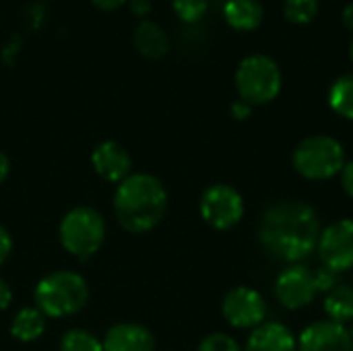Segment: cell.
<instances>
[{
    "instance_id": "obj_24",
    "label": "cell",
    "mask_w": 353,
    "mask_h": 351,
    "mask_svg": "<svg viewBox=\"0 0 353 351\" xmlns=\"http://www.w3.org/2000/svg\"><path fill=\"white\" fill-rule=\"evenodd\" d=\"M314 281H316V288H319V292H331L337 283H339V279H337V273L335 271H331V269H327V267H323V269H319V271H314Z\"/></svg>"
},
{
    "instance_id": "obj_18",
    "label": "cell",
    "mask_w": 353,
    "mask_h": 351,
    "mask_svg": "<svg viewBox=\"0 0 353 351\" xmlns=\"http://www.w3.org/2000/svg\"><path fill=\"white\" fill-rule=\"evenodd\" d=\"M325 312L329 321L345 325L353 321V288L345 283H337L325 296Z\"/></svg>"
},
{
    "instance_id": "obj_1",
    "label": "cell",
    "mask_w": 353,
    "mask_h": 351,
    "mask_svg": "<svg viewBox=\"0 0 353 351\" xmlns=\"http://www.w3.org/2000/svg\"><path fill=\"white\" fill-rule=\"evenodd\" d=\"M319 213L302 201L271 205L261 221V244L277 261L300 265L312 257L321 240Z\"/></svg>"
},
{
    "instance_id": "obj_7",
    "label": "cell",
    "mask_w": 353,
    "mask_h": 351,
    "mask_svg": "<svg viewBox=\"0 0 353 351\" xmlns=\"http://www.w3.org/2000/svg\"><path fill=\"white\" fill-rule=\"evenodd\" d=\"M201 217L213 230H232L244 217V199L230 184H213L201 197Z\"/></svg>"
},
{
    "instance_id": "obj_11",
    "label": "cell",
    "mask_w": 353,
    "mask_h": 351,
    "mask_svg": "<svg viewBox=\"0 0 353 351\" xmlns=\"http://www.w3.org/2000/svg\"><path fill=\"white\" fill-rule=\"evenodd\" d=\"M298 351H353L352 333L345 329V325L319 321L300 333Z\"/></svg>"
},
{
    "instance_id": "obj_10",
    "label": "cell",
    "mask_w": 353,
    "mask_h": 351,
    "mask_svg": "<svg viewBox=\"0 0 353 351\" xmlns=\"http://www.w3.org/2000/svg\"><path fill=\"white\" fill-rule=\"evenodd\" d=\"M319 288L314 281V271L304 265H292L275 279V296L288 310H302L310 306Z\"/></svg>"
},
{
    "instance_id": "obj_2",
    "label": "cell",
    "mask_w": 353,
    "mask_h": 351,
    "mask_svg": "<svg viewBox=\"0 0 353 351\" xmlns=\"http://www.w3.org/2000/svg\"><path fill=\"white\" fill-rule=\"evenodd\" d=\"M168 211V190L151 174H130L114 194L118 223L130 234L151 232Z\"/></svg>"
},
{
    "instance_id": "obj_27",
    "label": "cell",
    "mask_w": 353,
    "mask_h": 351,
    "mask_svg": "<svg viewBox=\"0 0 353 351\" xmlns=\"http://www.w3.org/2000/svg\"><path fill=\"white\" fill-rule=\"evenodd\" d=\"M250 114H252V106L250 103H246L242 99H238V101L232 103V116L236 120H246V118H250Z\"/></svg>"
},
{
    "instance_id": "obj_5",
    "label": "cell",
    "mask_w": 353,
    "mask_h": 351,
    "mask_svg": "<svg viewBox=\"0 0 353 351\" xmlns=\"http://www.w3.org/2000/svg\"><path fill=\"white\" fill-rule=\"evenodd\" d=\"M58 238L68 254L85 261L103 246L105 221L93 207H74L62 217Z\"/></svg>"
},
{
    "instance_id": "obj_32",
    "label": "cell",
    "mask_w": 353,
    "mask_h": 351,
    "mask_svg": "<svg viewBox=\"0 0 353 351\" xmlns=\"http://www.w3.org/2000/svg\"><path fill=\"white\" fill-rule=\"evenodd\" d=\"M8 172H10V161H8V157L0 151V184L6 180Z\"/></svg>"
},
{
    "instance_id": "obj_25",
    "label": "cell",
    "mask_w": 353,
    "mask_h": 351,
    "mask_svg": "<svg viewBox=\"0 0 353 351\" xmlns=\"http://www.w3.org/2000/svg\"><path fill=\"white\" fill-rule=\"evenodd\" d=\"M10 250H12V238L8 234V230L4 225H0V265L8 259Z\"/></svg>"
},
{
    "instance_id": "obj_34",
    "label": "cell",
    "mask_w": 353,
    "mask_h": 351,
    "mask_svg": "<svg viewBox=\"0 0 353 351\" xmlns=\"http://www.w3.org/2000/svg\"><path fill=\"white\" fill-rule=\"evenodd\" d=\"M350 333H352V339H353V329H352V331H350Z\"/></svg>"
},
{
    "instance_id": "obj_13",
    "label": "cell",
    "mask_w": 353,
    "mask_h": 351,
    "mask_svg": "<svg viewBox=\"0 0 353 351\" xmlns=\"http://www.w3.org/2000/svg\"><path fill=\"white\" fill-rule=\"evenodd\" d=\"M103 351H153L155 337L149 329L134 323L112 327L103 337Z\"/></svg>"
},
{
    "instance_id": "obj_15",
    "label": "cell",
    "mask_w": 353,
    "mask_h": 351,
    "mask_svg": "<svg viewBox=\"0 0 353 351\" xmlns=\"http://www.w3.org/2000/svg\"><path fill=\"white\" fill-rule=\"evenodd\" d=\"M132 43L143 56L157 60L168 54L170 35L165 33V29L159 23H155L151 19H141L132 31Z\"/></svg>"
},
{
    "instance_id": "obj_16",
    "label": "cell",
    "mask_w": 353,
    "mask_h": 351,
    "mask_svg": "<svg viewBox=\"0 0 353 351\" xmlns=\"http://www.w3.org/2000/svg\"><path fill=\"white\" fill-rule=\"evenodd\" d=\"M223 17L236 31H254L261 27L265 10L259 0H228L223 4Z\"/></svg>"
},
{
    "instance_id": "obj_20",
    "label": "cell",
    "mask_w": 353,
    "mask_h": 351,
    "mask_svg": "<svg viewBox=\"0 0 353 351\" xmlns=\"http://www.w3.org/2000/svg\"><path fill=\"white\" fill-rule=\"evenodd\" d=\"M60 351H103V343L85 329H70L60 339Z\"/></svg>"
},
{
    "instance_id": "obj_9",
    "label": "cell",
    "mask_w": 353,
    "mask_h": 351,
    "mask_svg": "<svg viewBox=\"0 0 353 351\" xmlns=\"http://www.w3.org/2000/svg\"><path fill=\"white\" fill-rule=\"evenodd\" d=\"M319 254L327 269L335 273L353 269V219H339L321 232Z\"/></svg>"
},
{
    "instance_id": "obj_33",
    "label": "cell",
    "mask_w": 353,
    "mask_h": 351,
    "mask_svg": "<svg viewBox=\"0 0 353 351\" xmlns=\"http://www.w3.org/2000/svg\"><path fill=\"white\" fill-rule=\"evenodd\" d=\"M350 60L353 62V37H352V41H350Z\"/></svg>"
},
{
    "instance_id": "obj_6",
    "label": "cell",
    "mask_w": 353,
    "mask_h": 351,
    "mask_svg": "<svg viewBox=\"0 0 353 351\" xmlns=\"http://www.w3.org/2000/svg\"><path fill=\"white\" fill-rule=\"evenodd\" d=\"M236 89L240 99L250 106H265L281 91V70L265 54L246 56L236 70Z\"/></svg>"
},
{
    "instance_id": "obj_23",
    "label": "cell",
    "mask_w": 353,
    "mask_h": 351,
    "mask_svg": "<svg viewBox=\"0 0 353 351\" xmlns=\"http://www.w3.org/2000/svg\"><path fill=\"white\" fill-rule=\"evenodd\" d=\"M199 351H242L238 341L232 339L230 335L225 333H211L207 335L201 345H199Z\"/></svg>"
},
{
    "instance_id": "obj_14",
    "label": "cell",
    "mask_w": 353,
    "mask_h": 351,
    "mask_svg": "<svg viewBox=\"0 0 353 351\" xmlns=\"http://www.w3.org/2000/svg\"><path fill=\"white\" fill-rule=\"evenodd\" d=\"M244 351H298V339L283 323H263L252 329Z\"/></svg>"
},
{
    "instance_id": "obj_29",
    "label": "cell",
    "mask_w": 353,
    "mask_h": 351,
    "mask_svg": "<svg viewBox=\"0 0 353 351\" xmlns=\"http://www.w3.org/2000/svg\"><path fill=\"white\" fill-rule=\"evenodd\" d=\"M10 302H12V290L4 279H0V310H6Z\"/></svg>"
},
{
    "instance_id": "obj_19",
    "label": "cell",
    "mask_w": 353,
    "mask_h": 351,
    "mask_svg": "<svg viewBox=\"0 0 353 351\" xmlns=\"http://www.w3.org/2000/svg\"><path fill=\"white\" fill-rule=\"evenodd\" d=\"M329 106L341 118L353 120V74H343L331 85Z\"/></svg>"
},
{
    "instance_id": "obj_26",
    "label": "cell",
    "mask_w": 353,
    "mask_h": 351,
    "mask_svg": "<svg viewBox=\"0 0 353 351\" xmlns=\"http://www.w3.org/2000/svg\"><path fill=\"white\" fill-rule=\"evenodd\" d=\"M126 6L130 8L132 14L145 19L149 14V10H151V0H126Z\"/></svg>"
},
{
    "instance_id": "obj_3",
    "label": "cell",
    "mask_w": 353,
    "mask_h": 351,
    "mask_svg": "<svg viewBox=\"0 0 353 351\" xmlns=\"http://www.w3.org/2000/svg\"><path fill=\"white\" fill-rule=\"evenodd\" d=\"M35 308L48 319L77 314L89 300V288L83 275L74 271H54L46 275L33 292Z\"/></svg>"
},
{
    "instance_id": "obj_30",
    "label": "cell",
    "mask_w": 353,
    "mask_h": 351,
    "mask_svg": "<svg viewBox=\"0 0 353 351\" xmlns=\"http://www.w3.org/2000/svg\"><path fill=\"white\" fill-rule=\"evenodd\" d=\"M97 8H103V10H114L122 4H126V0H91Z\"/></svg>"
},
{
    "instance_id": "obj_8",
    "label": "cell",
    "mask_w": 353,
    "mask_h": 351,
    "mask_svg": "<svg viewBox=\"0 0 353 351\" xmlns=\"http://www.w3.org/2000/svg\"><path fill=\"white\" fill-rule=\"evenodd\" d=\"M221 312L234 329H256L267 319V302L256 290L238 285L225 294Z\"/></svg>"
},
{
    "instance_id": "obj_12",
    "label": "cell",
    "mask_w": 353,
    "mask_h": 351,
    "mask_svg": "<svg viewBox=\"0 0 353 351\" xmlns=\"http://www.w3.org/2000/svg\"><path fill=\"white\" fill-rule=\"evenodd\" d=\"M93 170L105 182L120 184L132 174V157L130 153L116 141H103L93 149L91 155Z\"/></svg>"
},
{
    "instance_id": "obj_4",
    "label": "cell",
    "mask_w": 353,
    "mask_h": 351,
    "mask_svg": "<svg viewBox=\"0 0 353 351\" xmlns=\"http://www.w3.org/2000/svg\"><path fill=\"white\" fill-rule=\"evenodd\" d=\"M296 172L306 180H331L341 174L345 161L343 145L329 134H312L298 143L292 155Z\"/></svg>"
},
{
    "instance_id": "obj_28",
    "label": "cell",
    "mask_w": 353,
    "mask_h": 351,
    "mask_svg": "<svg viewBox=\"0 0 353 351\" xmlns=\"http://www.w3.org/2000/svg\"><path fill=\"white\" fill-rule=\"evenodd\" d=\"M341 186L353 199V161H347L341 170Z\"/></svg>"
},
{
    "instance_id": "obj_22",
    "label": "cell",
    "mask_w": 353,
    "mask_h": 351,
    "mask_svg": "<svg viewBox=\"0 0 353 351\" xmlns=\"http://www.w3.org/2000/svg\"><path fill=\"white\" fill-rule=\"evenodd\" d=\"M176 17L184 23L201 21L209 10V0H172Z\"/></svg>"
},
{
    "instance_id": "obj_21",
    "label": "cell",
    "mask_w": 353,
    "mask_h": 351,
    "mask_svg": "<svg viewBox=\"0 0 353 351\" xmlns=\"http://www.w3.org/2000/svg\"><path fill=\"white\" fill-rule=\"evenodd\" d=\"M319 14V0H285L283 17L294 25H306Z\"/></svg>"
},
{
    "instance_id": "obj_17",
    "label": "cell",
    "mask_w": 353,
    "mask_h": 351,
    "mask_svg": "<svg viewBox=\"0 0 353 351\" xmlns=\"http://www.w3.org/2000/svg\"><path fill=\"white\" fill-rule=\"evenodd\" d=\"M43 331H46V317L41 314V310H37L33 306L21 308L12 317L10 333H12L14 339H19L23 343H29V341L39 339L43 335Z\"/></svg>"
},
{
    "instance_id": "obj_31",
    "label": "cell",
    "mask_w": 353,
    "mask_h": 351,
    "mask_svg": "<svg viewBox=\"0 0 353 351\" xmlns=\"http://www.w3.org/2000/svg\"><path fill=\"white\" fill-rule=\"evenodd\" d=\"M341 21H343V25L353 31V2H350L345 8H343V12H341Z\"/></svg>"
}]
</instances>
